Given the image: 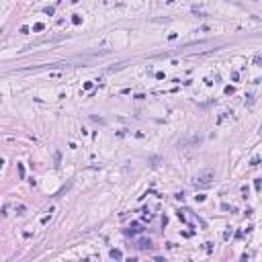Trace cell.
I'll list each match as a JSON object with an SVG mask.
<instances>
[{
	"label": "cell",
	"instance_id": "obj_1",
	"mask_svg": "<svg viewBox=\"0 0 262 262\" xmlns=\"http://www.w3.org/2000/svg\"><path fill=\"white\" fill-rule=\"evenodd\" d=\"M111 256H113V258H121V252H115V250H113Z\"/></svg>",
	"mask_w": 262,
	"mask_h": 262
}]
</instances>
